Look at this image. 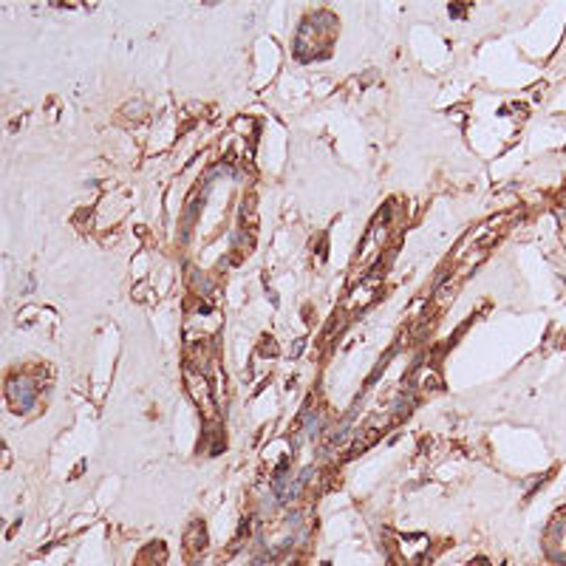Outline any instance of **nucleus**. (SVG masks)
Listing matches in <instances>:
<instances>
[{"label": "nucleus", "instance_id": "2", "mask_svg": "<svg viewBox=\"0 0 566 566\" xmlns=\"http://www.w3.org/2000/svg\"><path fill=\"white\" fill-rule=\"evenodd\" d=\"M258 351H261V354H275L278 346L272 343V337H264V346H258Z\"/></svg>", "mask_w": 566, "mask_h": 566}, {"label": "nucleus", "instance_id": "1", "mask_svg": "<svg viewBox=\"0 0 566 566\" xmlns=\"http://www.w3.org/2000/svg\"><path fill=\"white\" fill-rule=\"evenodd\" d=\"M34 397H37V385L29 377H15L9 383V402L15 405L17 411H29L34 405Z\"/></svg>", "mask_w": 566, "mask_h": 566}]
</instances>
